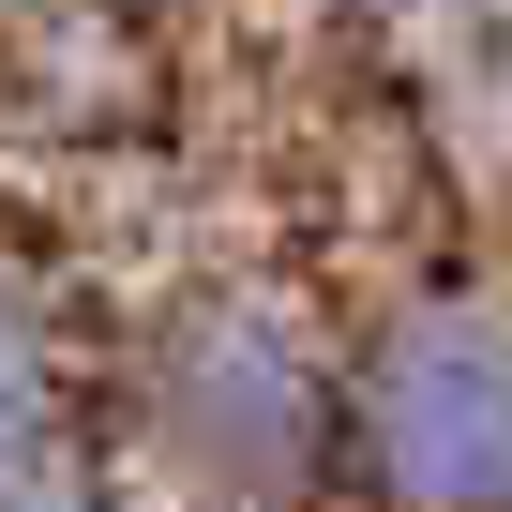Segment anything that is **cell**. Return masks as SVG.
I'll list each match as a JSON object with an SVG mask.
<instances>
[{
    "label": "cell",
    "instance_id": "7a4b0ae2",
    "mask_svg": "<svg viewBox=\"0 0 512 512\" xmlns=\"http://www.w3.org/2000/svg\"><path fill=\"white\" fill-rule=\"evenodd\" d=\"M347 452L392 512H512V317L422 302L347 392Z\"/></svg>",
    "mask_w": 512,
    "mask_h": 512
},
{
    "label": "cell",
    "instance_id": "277c9868",
    "mask_svg": "<svg viewBox=\"0 0 512 512\" xmlns=\"http://www.w3.org/2000/svg\"><path fill=\"white\" fill-rule=\"evenodd\" d=\"M31 512H61V497H31Z\"/></svg>",
    "mask_w": 512,
    "mask_h": 512
},
{
    "label": "cell",
    "instance_id": "6da1fadb",
    "mask_svg": "<svg viewBox=\"0 0 512 512\" xmlns=\"http://www.w3.org/2000/svg\"><path fill=\"white\" fill-rule=\"evenodd\" d=\"M151 452H166L196 497H226V512L302 497L317 452H332V377H317V347H302L272 302L181 317V332L151 347Z\"/></svg>",
    "mask_w": 512,
    "mask_h": 512
},
{
    "label": "cell",
    "instance_id": "3957f363",
    "mask_svg": "<svg viewBox=\"0 0 512 512\" xmlns=\"http://www.w3.org/2000/svg\"><path fill=\"white\" fill-rule=\"evenodd\" d=\"M61 497V332L31 287H0V512Z\"/></svg>",
    "mask_w": 512,
    "mask_h": 512
}]
</instances>
